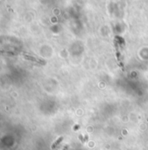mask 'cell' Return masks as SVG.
<instances>
[{
  "label": "cell",
  "instance_id": "cell-1",
  "mask_svg": "<svg viewBox=\"0 0 148 150\" xmlns=\"http://www.w3.org/2000/svg\"><path fill=\"white\" fill-rule=\"evenodd\" d=\"M25 59H30V60H32V61H35V62H38V63H43V62H41L40 60H37V59H35L34 57H31V56H28V55H25Z\"/></svg>",
  "mask_w": 148,
  "mask_h": 150
}]
</instances>
